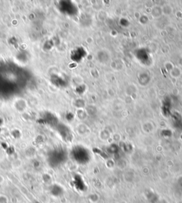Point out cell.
I'll return each mask as SVG.
<instances>
[{
	"mask_svg": "<svg viewBox=\"0 0 182 203\" xmlns=\"http://www.w3.org/2000/svg\"><path fill=\"white\" fill-rule=\"evenodd\" d=\"M61 188H61V187H58V190H56V188H55V185H53V187H52V188H51V193H52V195L55 196V195H56V191H57V195H58V196L61 195V193H62V192H63L62 189H61Z\"/></svg>",
	"mask_w": 182,
	"mask_h": 203,
	"instance_id": "1",
	"label": "cell"
}]
</instances>
